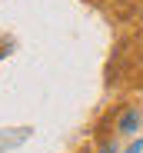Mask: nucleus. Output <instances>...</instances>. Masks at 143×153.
Here are the masks:
<instances>
[{"mask_svg": "<svg viewBox=\"0 0 143 153\" xmlns=\"http://www.w3.org/2000/svg\"><path fill=\"white\" fill-rule=\"evenodd\" d=\"M140 150H143V143L136 140V143H130V150H127V153H140Z\"/></svg>", "mask_w": 143, "mask_h": 153, "instance_id": "f03ea898", "label": "nucleus"}, {"mask_svg": "<svg viewBox=\"0 0 143 153\" xmlns=\"http://www.w3.org/2000/svg\"><path fill=\"white\" fill-rule=\"evenodd\" d=\"M100 153H113V146H110V143H103V150H100Z\"/></svg>", "mask_w": 143, "mask_h": 153, "instance_id": "7ed1b4c3", "label": "nucleus"}, {"mask_svg": "<svg viewBox=\"0 0 143 153\" xmlns=\"http://www.w3.org/2000/svg\"><path fill=\"white\" fill-rule=\"evenodd\" d=\"M136 126H140V110H127L116 120V133H133Z\"/></svg>", "mask_w": 143, "mask_h": 153, "instance_id": "f257e3e1", "label": "nucleus"}]
</instances>
